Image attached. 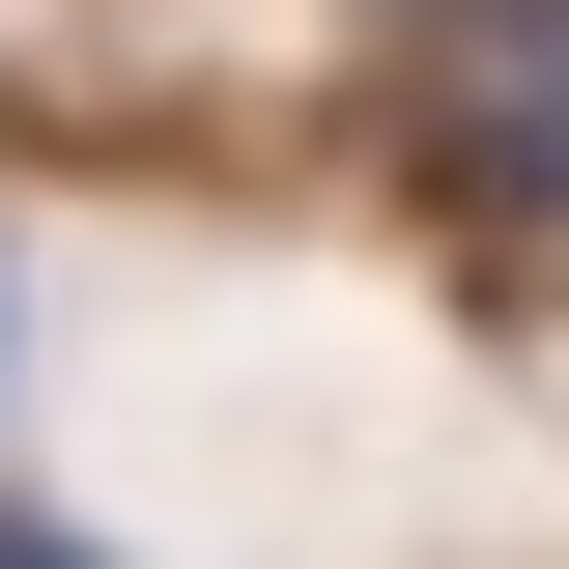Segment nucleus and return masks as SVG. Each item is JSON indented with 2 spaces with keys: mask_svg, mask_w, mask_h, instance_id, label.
<instances>
[{
  "mask_svg": "<svg viewBox=\"0 0 569 569\" xmlns=\"http://www.w3.org/2000/svg\"><path fill=\"white\" fill-rule=\"evenodd\" d=\"M0 569H86V541H58V512H0Z\"/></svg>",
  "mask_w": 569,
  "mask_h": 569,
  "instance_id": "1",
  "label": "nucleus"
}]
</instances>
